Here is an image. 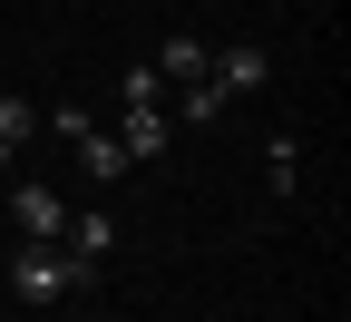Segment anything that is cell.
Here are the masks:
<instances>
[{
	"label": "cell",
	"mask_w": 351,
	"mask_h": 322,
	"mask_svg": "<svg viewBox=\"0 0 351 322\" xmlns=\"http://www.w3.org/2000/svg\"><path fill=\"white\" fill-rule=\"evenodd\" d=\"M186 117H195V127L225 117V88H215V78H186Z\"/></svg>",
	"instance_id": "11"
},
{
	"label": "cell",
	"mask_w": 351,
	"mask_h": 322,
	"mask_svg": "<svg viewBox=\"0 0 351 322\" xmlns=\"http://www.w3.org/2000/svg\"><path fill=\"white\" fill-rule=\"evenodd\" d=\"M49 127H59V137H69V147H78V166H88V176H98V186H108V176H127V147H117V137H108L98 117H88L78 98H69V108H49Z\"/></svg>",
	"instance_id": "2"
},
{
	"label": "cell",
	"mask_w": 351,
	"mask_h": 322,
	"mask_svg": "<svg viewBox=\"0 0 351 322\" xmlns=\"http://www.w3.org/2000/svg\"><path fill=\"white\" fill-rule=\"evenodd\" d=\"M156 98H166V78H156V59H147V69H127V78H117V108H156Z\"/></svg>",
	"instance_id": "9"
},
{
	"label": "cell",
	"mask_w": 351,
	"mask_h": 322,
	"mask_svg": "<svg viewBox=\"0 0 351 322\" xmlns=\"http://www.w3.org/2000/svg\"><path fill=\"white\" fill-rule=\"evenodd\" d=\"M78 284H88V264H69L59 244H20V254H10V293H20V303H59V293H78Z\"/></svg>",
	"instance_id": "1"
},
{
	"label": "cell",
	"mask_w": 351,
	"mask_h": 322,
	"mask_svg": "<svg viewBox=\"0 0 351 322\" xmlns=\"http://www.w3.org/2000/svg\"><path fill=\"white\" fill-rule=\"evenodd\" d=\"M205 59H215L205 39H186V30H176L166 49H156V78H205Z\"/></svg>",
	"instance_id": "7"
},
{
	"label": "cell",
	"mask_w": 351,
	"mask_h": 322,
	"mask_svg": "<svg viewBox=\"0 0 351 322\" xmlns=\"http://www.w3.org/2000/svg\"><path fill=\"white\" fill-rule=\"evenodd\" d=\"M29 127H39V117H29V108H20V98H0V166H10V157H20V147H29Z\"/></svg>",
	"instance_id": "8"
},
{
	"label": "cell",
	"mask_w": 351,
	"mask_h": 322,
	"mask_svg": "<svg viewBox=\"0 0 351 322\" xmlns=\"http://www.w3.org/2000/svg\"><path fill=\"white\" fill-rule=\"evenodd\" d=\"M108 244H117V225H108V215H69V235H59V254H69V264H88V273L108 264Z\"/></svg>",
	"instance_id": "6"
},
{
	"label": "cell",
	"mask_w": 351,
	"mask_h": 322,
	"mask_svg": "<svg viewBox=\"0 0 351 322\" xmlns=\"http://www.w3.org/2000/svg\"><path fill=\"white\" fill-rule=\"evenodd\" d=\"M10 225H20V244H59V235H69L59 186H10Z\"/></svg>",
	"instance_id": "3"
},
{
	"label": "cell",
	"mask_w": 351,
	"mask_h": 322,
	"mask_svg": "<svg viewBox=\"0 0 351 322\" xmlns=\"http://www.w3.org/2000/svg\"><path fill=\"white\" fill-rule=\"evenodd\" d=\"M205 78L225 88V108H234V98H254V88L274 78V69H263V49H225V59H205Z\"/></svg>",
	"instance_id": "5"
},
{
	"label": "cell",
	"mask_w": 351,
	"mask_h": 322,
	"mask_svg": "<svg viewBox=\"0 0 351 322\" xmlns=\"http://www.w3.org/2000/svg\"><path fill=\"white\" fill-rule=\"evenodd\" d=\"M263 176H274V196H293V176H302V147H293V137L263 147Z\"/></svg>",
	"instance_id": "10"
},
{
	"label": "cell",
	"mask_w": 351,
	"mask_h": 322,
	"mask_svg": "<svg viewBox=\"0 0 351 322\" xmlns=\"http://www.w3.org/2000/svg\"><path fill=\"white\" fill-rule=\"evenodd\" d=\"M108 137H117V147H127V166H137V157H156V147H166V137H176V117H166V108H127V117H117Z\"/></svg>",
	"instance_id": "4"
}]
</instances>
